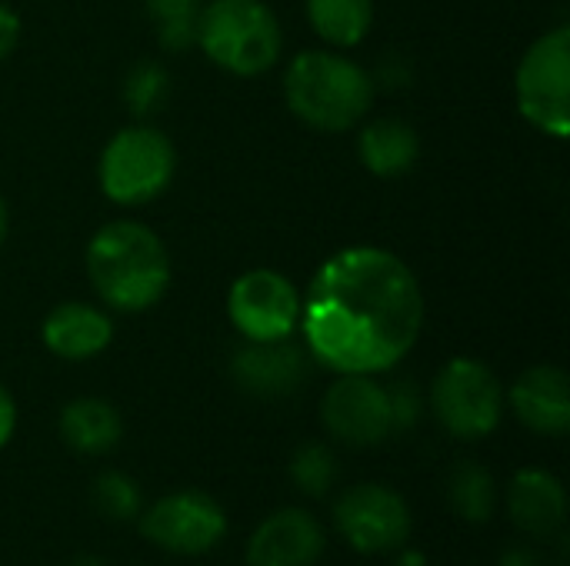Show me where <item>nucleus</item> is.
<instances>
[{
    "mask_svg": "<svg viewBox=\"0 0 570 566\" xmlns=\"http://www.w3.org/2000/svg\"><path fill=\"white\" fill-rule=\"evenodd\" d=\"M94 504L107 520H134L140 514V490L124 474H104L94 487Z\"/></svg>",
    "mask_w": 570,
    "mask_h": 566,
    "instance_id": "b1692460",
    "label": "nucleus"
},
{
    "mask_svg": "<svg viewBox=\"0 0 570 566\" xmlns=\"http://www.w3.org/2000/svg\"><path fill=\"white\" fill-rule=\"evenodd\" d=\"M177 170V150L170 137L150 123L117 130L97 163L100 190L117 207H140L157 200Z\"/></svg>",
    "mask_w": 570,
    "mask_h": 566,
    "instance_id": "39448f33",
    "label": "nucleus"
},
{
    "mask_svg": "<svg viewBox=\"0 0 570 566\" xmlns=\"http://www.w3.org/2000/svg\"><path fill=\"white\" fill-rule=\"evenodd\" d=\"M431 404L441 427L461 440H481L498 430L504 414V390L494 370L471 357L444 364L431 387Z\"/></svg>",
    "mask_w": 570,
    "mask_h": 566,
    "instance_id": "0eeeda50",
    "label": "nucleus"
},
{
    "mask_svg": "<svg viewBox=\"0 0 570 566\" xmlns=\"http://www.w3.org/2000/svg\"><path fill=\"white\" fill-rule=\"evenodd\" d=\"M194 43L227 73L257 77L277 63L284 33L264 0H210L200 7Z\"/></svg>",
    "mask_w": 570,
    "mask_h": 566,
    "instance_id": "20e7f679",
    "label": "nucleus"
},
{
    "mask_svg": "<svg viewBox=\"0 0 570 566\" xmlns=\"http://www.w3.org/2000/svg\"><path fill=\"white\" fill-rule=\"evenodd\" d=\"M448 500L458 517L468 524H484L494 514L498 487L494 477L481 464H458L451 480H448Z\"/></svg>",
    "mask_w": 570,
    "mask_h": 566,
    "instance_id": "aec40b11",
    "label": "nucleus"
},
{
    "mask_svg": "<svg viewBox=\"0 0 570 566\" xmlns=\"http://www.w3.org/2000/svg\"><path fill=\"white\" fill-rule=\"evenodd\" d=\"M144 537L170 554L194 557L207 554L227 530V517L220 504L200 490H180L157 500L140 524Z\"/></svg>",
    "mask_w": 570,
    "mask_h": 566,
    "instance_id": "9b49d317",
    "label": "nucleus"
},
{
    "mask_svg": "<svg viewBox=\"0 0 570 566\" xmlns=\"http://www.w3.org/2000/svg\"><path fill=\"white\" fill-rule=\"evenodd\" d=\"M518 110L544 137L568 140L570 133V27L541 33L521 57Z\"/></svg>",
    "mask_w": 570,
    "mask_h": 566,
    "instance_id": "423d86ee",
    "label": "nucleus"
},
{
    "mask_svg": "<svg viewBox=\"0 0 570 566\" xmlns=\"http://www.w3.org/2000/svg\"><path fill=\"white\" fill-rule=\"evenodd\" d=\"M511 407L518 420L544 437H564L570 430V387L561 367L541 364L518 377L511 387Z\"/></svg>",
    "mask_w": 570,
    "mask_h": 566,
    "instance_id": "4468645a",
    "label": "nucleus"
},
{
    "mask_svg": "<svg viewBox=\"0 0 570 566\" xmlns=\"http://www.w3.org/2000/svg\"><path fill=\"white\" fill-rule=\"evenodd\" d=\"M387 400H391V427H394V434H404V430L417 427V420H421V394H417L414 384L387 387Z\"/></svg>",
    "mask_w": 570,
    "mask_h": 566,
    "instance_id": "393cba45",
    "label": "nucleus"
},
{
    "mask_svg": "<svg viewBox=\"0 0 570 566\" xmlns=\"http://www.w3.org/2000/svg\"><path fill=\"white\" fill-rule=\"evenodd\" d=\"M167 90H170V77L160 63L154 60H140L130 67L127 80H124V100L127 107L144 117V113H154L164 100H167Z\"/></svg>",
    "mask_w": 570,
    "mask_h": 566,
    "instance_id": "5701e85b",
    "label": "nucleus"
},
{
    "mask_svg": "<svg viewBox=\"0 0 570 566\" xmlns=\"http://www.w3.org/2000/svg\"><path fill=\"white\" fill-rule=\"evenodd\" d=\"M120 434H124V420L117 407H110L107 400L80 397L60 410V437L70 450L83 457H100L114 450Z\"/></svg>",
    "mask_w": 570,
    "mask_h": 566,
    "instance_id": "a211bd4d",
    "label": "nucleus"
},
{
    "mask_svg": "<svg viewBox=\"0 0 570 566\" xmlns=\"http://www.w3.org/2000/svg\"><path fill=\"white\" fill-rule=\"evenodd\" d=\"M7 234H10V210H7V200L0 197V247L7 244Z\"/></svg>",
    "mask_w": 570,
    "mask_h": 566,
    "instance_id": "c85d7f7f",
    "label": "nucleus"
},
{
    "mask_svg": "<svg viewBox=\"0 0 570 566\" xmlns=\"http://www.w3.org/2000/svg\"><path fill=\"white\" fill-rule=\"evenodd\" d=\"M307 354L334 374H384L421 337L424 294L391 250L347 247L327 257L301 297Z\"/></svg>",
    "mask_w": 570,
    "mask_h": 566,
    "instance_id": "f257e3e1",
    "label": "nucleus"
},
{
    "mask_svg": "<svg viewBox=\"0 0 570 566\" xmlns=\"http://www.w3.org/2000/svg\"><path fill=\"white\" fill-rule=\"evenodd\" d=\"M311 30L331 47H357L374 23V0H307Z\"/></svg>",
    "mask_w": 570,
    "mask_h": 566,
    "instance_id": "6ab92c4d",
    "label": "nucleus"
},
{
    "mask_svg": "<svg viewBox=\"0 0 570 566\" xmlns=\"http://www.w3.org/2000/svg\"><path fill=\"white\" fill-rule=\"evenodd\" d=\"M73 566H104V564H100L97 557H77V560H73Z\"/></svg>",
    "mask_w": 570,
    "mask_h": 566,
    "instance_id": "7c9ffc66",
    "label": "nucleus"
},
{
    "mask_svg": "<svg viewBox=\"0 0 570 566\" xmlns=\"http://www.w3.org/2000/svg\"><path fill=\"white\" fill-rule=\"evenodd\" d=\"M397 566H428V560H424V554H421V550H404V554H401V560H397Z\"/></svg>",
    "mask_w": 570,
    "mask_h": 566,
    "instance_id": "c756f323",
    "label": "nucleus"
},
{
    "mask_svg": "<svg viewBox=\"0 0 570 566\" xmlns=\"http://www.w3.org/2000/svg\"><path fill=\"white\" fill-rule=\"evenodd\" d=\"M321 417L331 437L351 447H374L394 434L387 387L374 374H341L321 400Z\"/></svg>",
    "mask_w": 570,
    "mask_h": 566,
    "instance_id": "1a4fd4ad",
    "label": "nucleus"
},
{
    "mask_svg": "<svg viewBox=\"0 0 570 566\" xmlns=\"http://www.w3.org/2000/svg\"><path fill=\"white\" fill-rule=\"evenodd\" d=\"M291 480L307 497H324L337 480V457L324 444H304L291 460Z\"/></svg>",
    "mask_w": 570,
    "mask_h": 566,
    "instance_id": "4be33fe9",
    "label": "nucleus"
},
{
    "mask_svg": "<svg viewBox=\"0 0 570 566\" xmlns=\"http://www.w3.org/2000/svg\"><path fill=\"white\" fill-rule=\"evenodd\" d=\"M227 317L244 340H287L301 324V290L277 270H247L227 294Z\"/></svg>",
    "mask_w": 570,
    "mask_h": 566,
    "instance_id": "6e6552de",
    "label": "nucleus"
},
{
    "mask_svg": "<svg viewBox=\"0 0 570 566\" xmlns=\"http://www.w3.org/2000/svg\"><path fill=\"white\" fill-rule=\"evenodd\" d=\"M17 40H20V17L7 3H0V60L13 53Z\"/></svg>",
    "mask_w": 570,
    "mask_h": 566,
    "instance_id": "a878e982",
    "label": "nucleus"
},
{
    "mask_svg": "<svg viewBox=\"0 0 570 566\" xmlns=\"http://www.w3.org/2000/svg\"><path fill=\"white\" fill-rule=\"evenodd\" d=\"M234 384L261 400H277L294 394L307 377L304 347L291 340H244L230 357Z\"/></svg>",
    "mask_w": 570,
    "mask_h": 566,
    "instance_id": "f8f14e48",
    "label": "nucleus"
},
{
    "mask_svg": "<svg viewBox=\"0 0 570 566\" xmlns=\"http://www.w3.org/2000/svg\"><path fill=\"white\" fill-rule=\"evenodd\" d=\"M501 566H538V560H534V554L528 547H514V550L504 554Z\"/></svg>",
    "mask_w": 570,
    "mask_h": 566,
    "instance_id": "cd10ccee",
    "label": "nucleus"
},
{
    "mask_svg": "<svg viewBox=\"0 0 570 566\" xmlns=\"http://www.w3.org/2000/svg\"><path fill=\"white\" fill-rule=\"evenodd\" d=\"M337 530L361 554H384L411 537V514L397 490L381 484H361L347 490L334 507Z\"/></svg>",
    "mask_w": 570,
    "mask_h": 566,
    "instance_id": "9d476101",
    "label": "nucleus"
},
{
    "mask_svg": "<svg viewBox=\"0 0 570 566\" xmlns=\"http://www.w3.org/2000/svg\"><path fill=\"white\" fill-rule=\"evenodd\" d=\"M508 510L524 534L548 537L564 524L568 497L558 477L548 470H521L508 490Z\"/></svg>",
    "mask_w": 570,
    "mask_h": 566,
    "instance_id": "dca6fc26",
    "label": "nucleus"
},
{
    "mask_svg": "<svg viewBox=\"0 0 570 566\" xmlns=\"http://www.w3.org/2000/svg\"><path fill=\"white\" fill-rule=\"evenodd\" d=\"M87 280L107 307L140 314L167 294L170 254L150 227L114 220L87 244Z\"/></svg>",
    "mask_w": 570,
    "mask_h": 566,
    "instance_id": "f03ea898",
    "label": "nucleus"
},
{
    "mask_svg": "<svg viewBox=\"0 0 570 566\" xmlns=\"http://www.w3.org/2000/svg\"><path fill=\"white\" fill-rule=\"evenodd\" d=\"M144 3H147V13L157 27V40L164 50L194 47L204 0H144Z\"/></svg>",
    "mask_w": 570,
    "mask_h": 566,
    "instance_id": "412c9836",
    "label": "nucleus"
},
{
    "mask_svg": "<svg viewBox=\"0 0 570 566\" xmlns=\"http://www.w3.org/2000/svg\"><path fill=\"white\" fill-rule=\"evenodd\" d=\"M357 153L361 163L374 173V177H404L414 170L417 157H421V137L407 120L397 117H381L371 120L361 137H357Z\"/></svg>",
    "mask_w": 570,
    "mask_h": 566,
    "instance_id": "f3484780",
    "label": "nucleus"
},
{
    "mask_svg": "<svg viewBox=\"0 0 570 566\" xmlns=\"http://www.w3.org/2000/svg\"><path fill=\"white\" fill-rule=\"evenodd\" d=\"M13 427H17V404H13L10 390L0 384V450L10 444V437H13Z\"/></svg>",
    "mask_w": 570,
    "mask_h": 566,
    "instance_id": "bb28decb",
    "label": "nucleus"
},
{
    "mask_svg": "<svg viewBox=\"0 0 570 566\" xmlns=\"http://www.w3.org/2000/svg\"><path fill=\"white\" fill-rule=\"evenodd\" d=\"M43 347L60 360H90L104 354L114 340V320L83 300L57 304L40 327Z\"/></svg>",
    "mask_w": 570,
    "mask_h": 566,
    "instance_id": "2eb2a0df",
    "label": "nucleus"
},
{
    "mask_svg": "<svg viewBox=\"0 0 570 566\" xmlns=\"http://www.w3.org/2000/svg\"><path fill=\"white\" fill-rule=\"evenodd\" d=\"M377 80L341 50H304L284 70L291 113L324 133L354 130L374 107Z\"/></svg>",
    "mask_w": 570,
    "mask_h": 566,
    "instance_id": "7ed1b4c3",
    "label": "nucleus"
},
{
    "mask_svg": "<svg viewBox=\"0 0 570 566\" xmlns=\"http://www.w3.org/2000/svg\"><path fill=\"white\" fill-rule=\"evenodd\" d=\"M324 550V530L307 510L271 514L247 544L250 566H314Z\"/></svg>",
    "mask_w": 570,
    "mask_h": 566,
    "instance_id": "ddd939ff",
    "label": "nucleus"
}]
</instances>
